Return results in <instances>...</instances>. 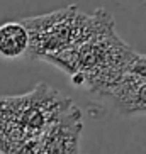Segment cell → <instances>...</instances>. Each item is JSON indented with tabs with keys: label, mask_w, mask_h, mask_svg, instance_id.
I'll list each match as a JSON object with an SVG mask.
<instances>
[{
	"label": "cell",
	"mask_w": 146,
	"mask_h": 154,
	"mask_svg": "<svg viewBox=\"0 0 146 154\" xmlns=\"http://www.w3.org/2000/svg\"><path fill=\"white\" fill-rule=\"evenodd\" d=\"M107 98L124 117L146 115V82H141L134 76L124 75L121 83Z\"/></svg>",
	"instance_id": "5b68a950"
},
{
	"label": "cell",
	"mask_w": 146,
	"mask_h": 154,
	"mask_svg": "<svg viewBox=\"0 0 146 154\" xmlns=\"http://www.w3.org/2000/svg\"><path fill=\"white\" fill-rule=\"evenodd\" d=\"M73 102L39 83L32 91L17 97H0V149L7 152L14 146L34 140Z\"/></svg>",
	"instance_id": "7a4b0ae2"
},
{
	"label": "cell",
	"mask_w": 146,
	"mask_h": 154,
	"mask_svg": "<svg viewBox=\"0 0 146 154\" xmlns=\"http://www.w3.org/2000/svg\"><path fill=\"white\" fill-rule=\"evenodd\" d=\"M29 32L26 26L15 20L0 24V56L5 59H17L27 56L29 51Z\"/></svg>",
	"instance_id": "8992f818"
},
{
	"label": "cell",
	"mask_w": 146,
	"mask_h": 154,
	"mask_svg": "<svg viewBox=\"0 0 146 154\" xmlns=\"http://www.w3.org/2000/svg\"><path fill=\"white\" fill-rule=\"evenodd\" d=\"M107 14L105 9H97L92 15L82 14L77 7L70 5L51 14L24 19L22 24L31 39L27 58L43 59L82 44L99 29Z\"/></svg>",
	"instance_id": "3957f363"
},
{
	"label": "cell",
	"mask_w": 146,
	"mask_h": 154,
	"mask_svg": "<svg viewBox=\"0 0 146 154\" xmlns=\"http://www.w3.org/2000/svg\"><path fill=\"white\" fill-rule=\"evenodd\" d=\"M0 152H2V149H0Z\"/></svg>",
	"instance_id": "ba28073f"
},
{
	"label": "cell",
	"mask_w": 146,
	"mask_h": 154,
	"mask_svg": "<svg viewBox=\"0 0 146 154\" xmlns=\"http://www.w3.org/2000/svg\"><path fill=\"white\" fill-rule=\"evenodd\" d=\"M126 75L134 76L141 82H146V54H138L134 53L131 61L126 66Z\"/></svg>",
	"instance_id": "52a82bcc"
},
{
	"label": "cell",
	"mask_w": 146,
	"mask_h": 154,
	"mask_svg": "<svg viewBox=\"0 0 146 154\" xmlns=\"http://www.w3.org/2000/svg\"><path fill=\"white\" fill-rule=\"evenodd\" d=\"M136 51L116 34L112 15L102 20L82 44L46 56L43 61L71 76L73 85L85 86L97 97L107 98L126 75V66Z\"/></svg>",
	"instance_id": "6da1fadb"
},
{
	"label": "cell",
	"mask_w": 146,
	"mask_h": 154,
	"mask_svg": "<svg viewBox=\"0 0 146 154\" xmlns=\"http://www.w3.org/2000/svg\"><path fill=\"white\" fill-rule=\"evenodd\" d=\"M82 127V112L71 103L37 137V154H78Z\"/></svg>",
	"instance_id": "277c9868"
}]
</instances>
